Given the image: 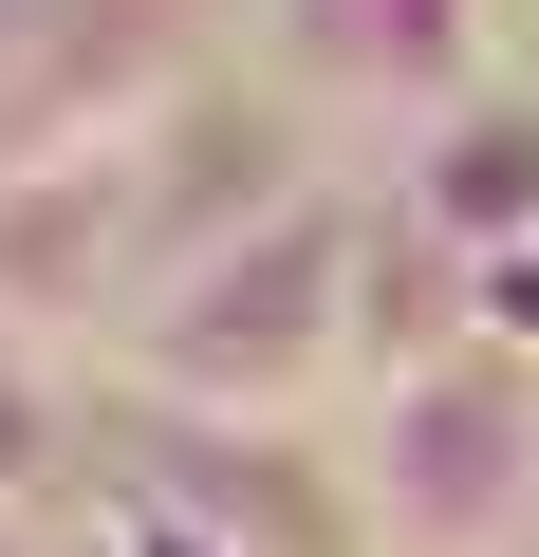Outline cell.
Here are the masks:
<instances>
[{
    "instance_id": "ba28073f",
    "label": "cell",
    "mask_w": 539,
    "mask_h": 557,
    "mask_svg": "<svg viewBox=\"0 0 539 557\" xmlns=\"http://www.w3.org/2000/svg\"><path fill=\"white\" fill-rule=\"evenodd\" d=\"M57 20H75V0H0V94H20V57H38Z\"/></svg>"
},
{
    "instance_id": "6da1fadb",
    "label": "cell",
    "mask_w": 539,
    "mask_h": 557,
    "mask_svg": "<svg viewBox=\"0 0 539 557\" xmlns=\"http://www.w3.org/2000/svg\"><path fill=\"white\" fill-rule=\"evenodd\" d=\"M354 242H372V205L298 186L280 223L186 260L131 317V391L149 409H223V428H335L354 409Z\"/></svg>"
},
{
    "instance_id": "3957f363",
    "label": "cell",
    "mask_w": 539,
    "mask_h": 557,
    "mask_svg": "<svg viewBox=\"0 0 539 557\" xmlns=\"http://www.w3.org/2000/svg\"><path fill=\"white\" fill-rule=\"evenodd\" d=\"M112 502H168L242 557H372V502H354V446L335 428H223V409H112Z\"/></svg>"
},
{
    "instance_id": "5b68a950",
    "label": "cell",
    "mask_w": 539,
    "mask_h": 557,
    "mask_svg": "<svg viewBox=\"0 0 539 557\" xmlns=\"http://www.w3.org/2000/svg\"><path fill=\"white\" fill-rule=\"evenodd\" d=\"M409 223H428L465 278H483L502 242H539V112H483V94H465V112L409 149Z\"/></svg>"
},
{
    "instance_id": "7a4b0ae2",
    "label": "cell",
    "mask_w": 539,
    "mask_h": 557,
    "mask_svg": "<svg viewBox=\"0 0 539 557\" xmlns=\"http://www.w3.org/2000/svg\"><path fill=\"white\" fill-rule=\"evenodd\" d=\"M335 446H354L372 557H520L539 539V354H502V335H446Z\"/></svg>"
},
{
    "instance_id": "277c9868",
    "label": "cell",
    "mask_w": 539,
    "mask_h": 557,
    "mask_svg": "<svg viewBox=\"0 0 539 557\" xmlns=\"http://www.w3.org/2000/svg\"><path fill=\"white\" fill-rule=\"evenodd\" d=\"M298 112H372V131H446L465 75H483V0H280L260 38Z\"/></svg>"
},
{
    "instance_id": "9c48e42d",
    "label": "cell",
    "mask_w": 539,
    "mask_h": 557,
    "mask_svg": "<svg viewBox=\"0 0 539 557\" xmlns=\"http://www.w3.org/2000/svg\"><path fill=\"white\" fill-rule=\"evenodd\" d=\"M0 557H38V520H0Z\"/></svg>"
},
{
    "instance_id": "8992f818",
    "label": "cell",
    "mask_w": 539,
    "mask_h": 557,
    "mask_svg": "<svg viewBox=\"0 0 539 557\" xmlns=\"http://www.w3.org/2000/svg\"><path fill=\"white\" fill-rule=\"evenodd\" d=\"M94 446H112V409H75V372H57L38 335H0V520L75 502V483H94Z\"/></svg>"
},
{
    "instance_id": "52a82bcc",
    "label": "cell",
    "mask_w": 539,
    "mask_h": 557,
    "mask_svg": "<svg viewBox=\"0 0 539 557\" xmlns=\"http://www.w3.org/2000/svg\"><path fill=\"white\" fill-rule=\"evenodd\" d=\"M94 557H242V539H205V520H168V502H112V539Z\"/></svg>"
},
{
    "instance_id": "30bf717a",
    "label": "cell",
    "mask_w": 539,
    "mask_h": 557,
    "mask_svg": "<svg viewBox=\"0 0 539 557\" xmlns=\"http://www.w3.org/2000/svg\"><path fill=\"white\" fill-rule=\"evenodd\" d=\"M520 557H539V539H520Z\"/></svg>"
}]
</instances>
